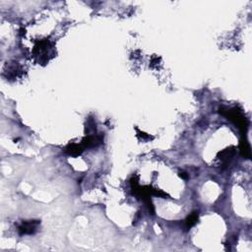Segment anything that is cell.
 Segmentation results:
<instances>
[{
    "label": "cell",
    "instance_id": "1",
    "mask_svg": "<svg viewBox=\"0 0 252 252\" xmlns=\"http://www.w3.org/2000/svg\"><path fill=\"white\" fill-rule=\"evenodd\" d=\"M38 223H34V222H30V223H24L23 226H21V233H32L35 229V225Z\"/></svg>",
    "mask_w": 252,
    "mask_h": 252
},
{
    "label": "cell",
    "instance_id": "2",
    "mask_svg": "<svg viewBox=\"0 0 252 252\" xmlns=\"http://www.w3.org/2000/svg\"><path fill=\"white\" fill-rule=\"evenodd\" d=\"M241 152H242V155L245 158L248 159L250 157V148L248 146L246 141H244V142L242 141V143H241Z\"/></svg>",
    "mask_w": 252,
    "mask_h": 252
},
{
    "label": "cell",
    "instance_id": "3",
    "mask_svg": "<svg viewBox=\"0 0 252 252\" xmlns=\"http://www.w3.org/2000/svg\"><path fill=\"white\" fill-rule=\"evenodd\" d=\"M197 220H198V217H197V215L196 214H192L190 216L189 218L187 219V221H186V226L187 228H191L195 223L197 222Z\"/></svg>",
    "mask_w": 252,
    "mask_h": 252
},
{
    "label": "cell",
    "instance_id": "4",
    "mask_svg": "<svg viewBox=\"0 0 252 252\" xmlns=\"http://www.w3.org/2000/svg\"><path fill=\"white\" fill-rule=\"evenodd\" d=\"M180 176H181L182 178H184V179L187 178V175H186L185 172H180Z\"/></svg>",
    "mask_w": 252,
    "mask_h": 252
}]
</instances>
